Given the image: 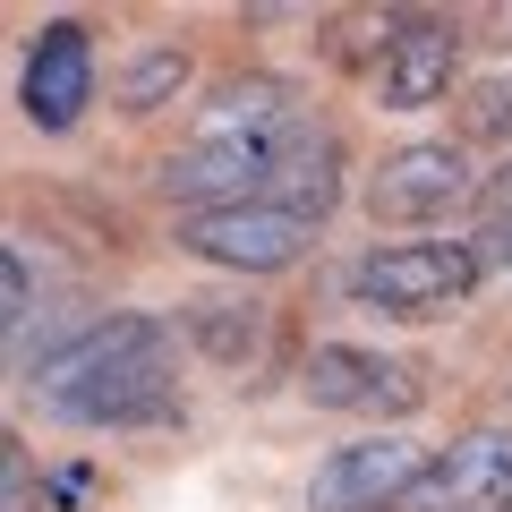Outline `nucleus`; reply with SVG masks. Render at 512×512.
<instances>
[{"label":"nucleus","mask_w":512,"mask_h":512,"mask_svg":"<svg viewBox=\"0 0 512 512\" xmlns=\"http://www.w3.org/2000/svg\"><path fill=\"white\" fill-rule=\"evenodd\" d=\"M478 274H487L478 239H393V248L350 256L342 291H350V308H367V316H393V325H427V316L470 308Z\"/></svg>","instance_id":"obj_1"},{"label":"nucleus","mask_w":512,"mask_h":512,"mask_svg":"<svg viewBox=\"0 0 512 512\" xmlns=\"http://www.w3.org/2000/svg\"><path fill=\"white\" fill-rule=\"evenodd\" d=\"M461 128H470V137H487V146H512V69L478 77V86L461 94Z\"/></svg>","instance_id":"obj_15"},{"label":"nucleus","mask_w":512,"mask_h":512,"mask_svg":"<svg viewBox=\"0 0 512 512\" xmlns=\"http://www.w3.org/2000/svg\"><path fill=\"white\" fill-rule=\"evenodd\" d=\"M308 231L316 222L282 214V205H222V214H180V248L197 265H222V274H282L308 256Z\"/></svg>","instance_id":"obj_4"},{"label":"nucleus","mask_w":512,"mask_h":512,"mask_svg":"<svg viewBox=\"0 0 512 512\" xmlns=\"http://www.w3.org/2000/svg\"><path fill=\"white\" fill-rule=\"evenodd\" d=\"M94 103V35L77 18H52L26 52V77H18V111L35 128H77V111Z\"/></svg>","instance_id":"obj_9"},{"label":"nucleus","mask_w":512,"mask_h":512,"mask_svg":"<svg viewBox=\"0 0 512 512\" xmlns=\"http://www.w3.org/2000/svg\"><path fill=\"white\" fill-rule=\"evenodd\" d=\"M52 410H60L69 427H154V419L180 410V393H171V367L146 359V367H120V376L86 384V393H60Z\"/></svg>","instance_id":"obj_11"},{"label":"nucleus","mask_w":512,"mask_h":512,"mask_svg":"<svg viewBox=\"0 0 512 512\" xmlns=\"http://www.w3.org/2000/svg\"><path fill=\"white\" fill-rule=\"evenodd\" d=\"M453 69H461V26L453 18H393V35H384L376 52V103L384 111H427L453 94Z\"/></svg>","instance_id":"obj_7"},{"label":"nucleus","mask_w":512,"mask_h":512,"mask_svg":"<svg viewBox=\"0 0 512 512\" xmlns=\"http://www.w3.org/2000/svg\"><path fill=\"white\" fill-rule=\"evenodd\" d=\"M265 205H282V214L299 222H325L333 205H342V137L333 128H291L274 154V188H265Z\"/></svg>","instance_id":"obj_10"},{"label":"nucleus","mask_w":512,"mask_h":512,"mask_svg":"<svg viewBox=\"0 0 512 512\" xmlns=\"http://www.w3.org/2000/svg\"><path fill=\"white\" fill-rule=\"evenodd\" d=\"M9 512H26V453L9 444Z\"/></svg>","instance_id":"obj_19"},{"label":"nucleus","mask_w":512,"mask_h":512,"mask_svg":"<svg viewBox=\"0 0 512 512\" xmlns=\"http://www.w3.org/2000/svg\"><path fill=\"white\" fill-rule=\"evenodd\" d=\"M419 478H427V444L376 427L359 444H333L308 470V512H402V495Z\"/></svg>","instance_id":"obj_3"},{"label":"nucleus","mask_w":512,"mask_h":512,"mask_svg":"<svg viewBox=\"0 0 512 512\" xmlns=\"http://www.w3.org/2000/svg\"><path fill=\"white\" fill-rule=\"evenodd\" d=\"M188 333H197V350L214 367H239L265 342V308L256 299H188Z\"/></svg>","instance_id":"obj_13"},{"label":"nucleus","mask_w":512,"mask_h":512,"mask_svg":"<svg viewBox=\"0 0 512 512\" xmlns=\"http://www.w3.org/2000/svg\"><path fill=\"white\" fill-rule=\"evenodd\" d=\"M163 350H171V325H163V316H146V308H111V316H94L86 333H69L60 350H43L26 376H35L43 402H60V393H86V384L120 376V367H146V359H163Z\"/></svg>","instance_id":"obj_5"},{"label":"nucleus","mask_w":512,"mask_h":512,"mask_svg":"<svg viewBox=\"0 0 512 512\" xmlns=\"http://www.w3.org/2000/svg\"><path fill=\"white\" fill-rule=\"evenodd\" d=\"M402 512H512V436L478 427V436L444 444L427 478L402 495Z\"/></svg>","instance_id":"obj_8"},{"label":"nucleus","mask_w":512,"mask_h":512,"mask_svg":"<svg viewBox=\"0 0 512 512\" xmlns=\"http://www.w3.org/2000/svg\"><path fill=\"white\" fill-rule=\"evenodd\" d=\"M291 128H308V103L291 77H231L197 111V137H291Z\"/></svg>","instance_id":"obj_12"},{"label":"nucleus","mask_w":512,"mask_h":512,"mask_svg":"<svg viewBox=\"0 0 512 512\" xmlns=\"http://www.w3.org/2000/svg\"><path fill=\"white\" fill-rule=\"evenodd\" d=\"M180 94H188V52L180 43H146V52L120 69V111L128 120H146V111L180 103Z\"/></svg>","instance_id":"obj_14"},{"label":"nucleus","mask_w":512,"mask_h":512,"mask_svg":"<svg viewBox=\"0 0 512 512\" xmlns=\"http://www.w3.org/2000/svg\"><path fill=\"white\" fill-rule=\"evenodd\" d=\"M0 316H9V342H26V316H35V282H26V248H0Z\"/></svg>","instance_id":"obj_16"},{"label":"nucleus","mask_w":512,"mask_h":512,"mask_svg":"<svg viewBox=\"0 0 512 512\" xmlns=\"http://www.w3.org/2000/svg\"><path fill=\"white\" fill-rule=\"evenodd\" d=\"M478 171L461 146H444V137H419V146H393L376 163V180H367V214L376 222H444L453 205L478 197Z\"/></svg>","instance_id":"obj_6"},{"label":"nucleus","mask_w":512,"mask_h":512,"mask_svg":"<svg viewBox=\"0 0 512 512\" xmlns=\"http://www.w3.org/2000/svg\"><path fill=\"white\" fill-rule=\"evenodd\" d=\"M299 393L316 410H350V419H410L427 402V376L393 350H367V342H316L299 359Z\"/></svg>","instance_id":"obj_2"},{"label":"nucleus","mask_w":512,"mask_h":512,"mask_svg":"<svg viewBox=\"0 0 512 512\" xmlns=\"http://www.w3.org/2000/svg\"><path fill=\"white\" fill-rule=\"evenodd\" d=\"M478 256H487L495 274H512V222H487V231H478Z\"/></svg>","instance_id":"obj_18"},{"label":"nucleus","mask_w":512,"mask_h":512,"mask_svg":"<svg viewBox=\"0 0 512 512\" xmlns=\"http://www.w3.org/2000/svg\"><path fill=\"white\" fill-rule=\"evenodd\" d=\"M478 205H487V222H512V154H504V171H487Z\"/></svg>","instance_id":"obj_17"}]
</instances>
